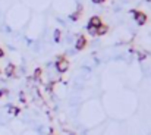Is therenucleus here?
Instances as JSON below:
<instances>
[{
	"label": "nucleus",
	"mask_w": 151,
	"mask_h": 135,
	"mask_svg": "<svg viewBox=\"0 0 151 135\" xmlns=\"http://www.w3.org/2000/svg\"><path fill=\"white\" fill-rule=\"evenodd\" d=\"M68 68H69L68 60H65V59H57V62H56V69H57L60 74L66 72V71H68Z\"/></svg>",
	"instance_id": "obj_1"
},
{
	"label": "nucleus",
	"mask_w": 151,
	"mask_h": 135,
	"mask_svg": "<svg viewBox=\"0 0 151 135\" xmlns=\"http://www.w3.org/2000/svg\"><path fill=\"white\" fill-rule=\"evenodd\" d=\"M132 13L135 15V21L138 22V25H144V24L147 22V16H145V13H142V12H137V10H132Z\"/></svg>",
	"instance_id": "obj_2"
},
{
	"label": "nucleus",
	"mask_w": 151,
	"mask_h": 135,
	"mask_svg": "<svg viewBox=\"0 0 151 135\" xmlns=\"http://www.w3.org/2000/svg\"><path fill=\"white\" fill-rule=\"evenodd\" d=\"M101 25H103V22H101V19L99 16H93L90 19V22H88V27H94V28H99Z\"/></svg>",
	"instance_id": "obj_3"
},
{
	"label": "nucleus",
	"mask_w": 151,
	"mask_h": 135,
	"mask_svg": "<svg viewBox=\"0 0 151 135\" xmlns=\"http://www.w3.org/2000/svg\"><path fill=\"white\" fill-rule=\"evenodd\" d=\"M85 44H87L85 37H79V38L76 40V44H75V47H76V50H82V48L85 47Z\"/></svg>",
	"instance_id": "obj_4"
},
{
	"label": "nucleus",
	"mask_w": 151,
	"mask_h": 135,
	"mask_svg": "<svg viewBox=\"0 0 151 135\" xmlns=\"http://www.w3.org/2000/svg\"><path fill=\"white\" fill-rule=\"evenodd\" d=\"M4 74H6L7 77H13V75H15V66H13V65H7L6 69H4Z\"/></svg>",
	"instance_id": "obj_5"
},
{
	"label": "nucleus",
	"mask_w": 151,
	"mask_h": 135,
	"mask_svg": "<svg viewBox=\"0 0 151 135\" xmlns=\"http://www.w3.org/2000/svg\"><path fill=\"white\" fill-rule=\"evenodd\" d=\"M9 113H12V115L18 116V115L21 113V109H18V107H15V106H9Z\"/></svg>",
	"instance_id": "obj_6"
},
{
	"label": "nucleus",
	"mask_w": 151,
	"mask_h": 135,
	"mask_svg": "<svg viewBox=\"0 0 151 135\" xmlns=\"http://www.w3.org/2000/svg\"><path fill=\"white\" fill-rule=\"evenodd\" d=\"M107 32V27H104V25H101L97 28V35H103V34H106Z\"/></svg>",
	"instance_id": "obj_7"
},
{
	"label": "nucleus",
	"mask_w": 151,
	"mask_h": 135,
	"mask_svg": "<svg viewBox=\"0 0 151 135\" xmlns=\"http://www.w3.org/2000/svg\"><path fill=\"white\" fill-rule=\"evenodd\" d=\"M40 77H41V69H40V68H37V69H35V72H34V75H32V78L38 81V79H40Z\"/></svg>",
	"instance_id": "obj_8"
},
{
	"label": "nucleus",
	"mask_w": 151,
	"mask_h": 135,
	"mask_svg": "<svg viewBox=\"0 0 151 135\" xmlns=\"http://www.w3.org/2000/svg\"><path fill=\"white\" fill-rule=\"evenodd\" d=\"M88 32H90L91 35H97V28H94V27H88Z\"/></svg>",
	"instance_id": "obj_9"
},
{
	"label": "nucleus",
	"mask_w": 151,
	"mask_h": 135,
	"mask_svg": "<svg viewBox=\"0 0 151 135\" xmlns=\"http://www.w3.org/2000/svg\"><path fill=\"white\" fill-rule=\"evenodd\" d=\"M54 40H56V41L60 40V31H59V30H56V32H54Z\"/></svg>",
	"instance_id": "obj_10"
},
{
	"label": "nucleus",
	"mask_w": 151,
	"mask_h": 135,
	"mask_svg": "<svg viewBox=\"0 0 151 135\" xmlns=\"http://www.w3.org/2000/svg\"><path fill=\"white\" fill-rule=\"evenodd\" d=\"M19 98H21V101H22V103H25V101H27V98H25V95H24L22 92L19 94Z\"/></svg>",
	"instance_id": "obj_11"
},
{
	"label": "nucleus",
	"mask_w": 151,
	"mask_h": 135,
	"mask_svg": "<svg viewBox=\"0 0 151 135\" xmlns=\"http://www.w3.org/2000/svg\"><path fill=\"white\" fill-rule=\"evenodd\" d=\"M144 57H145V53H141V54H139V56H138V59H141V60H142V59H144Z\"/></svg>",
	"instance_id": "obj_12"
},
{
	"label": "nucleus",
	"mask_w": 151,
	"mask_h": 135,
	"mask_svg": "<svg viewBox=\"0 0 151 135\" xmlns=\"http://www.w3.org/2000/svg\"><path fill=\"white\" fill-rule=\"evenodd\" d=\"M103 1H104V0H93V3H97V4H99V3H103Z\"/></svg>",
	"instance_id": "obj_13"
},
{
	"label": "nucleus",
	"mask_w": 151,
	"mask_h": 135,
	"mask_svg": "<svg viewBox=\"0 0 151 135\" xmlns=\"http://www.w3.org/2000/svg\"><path fill=\"white\" fill-rule=\"evenodd\" d=\"M53 90V84H50V85H47V91H51Z\"/></svg>",
	"instance_id": "obj_14"
},
{
	"label": "nucleus",
	"mask_w": 151,
	"mask_h": 135,
	"mask_svg": "<svg viewBox=\"0 0 151 135\" xmlns=\"http://www.w3.org/2000/svg\"><path fill=\"white\" fill-rule=\"evenodd\" d=\"M0 57H3V50L0 48Z\"/></svg>",
	"instance_id": "obj_15"
}]
</instances>
